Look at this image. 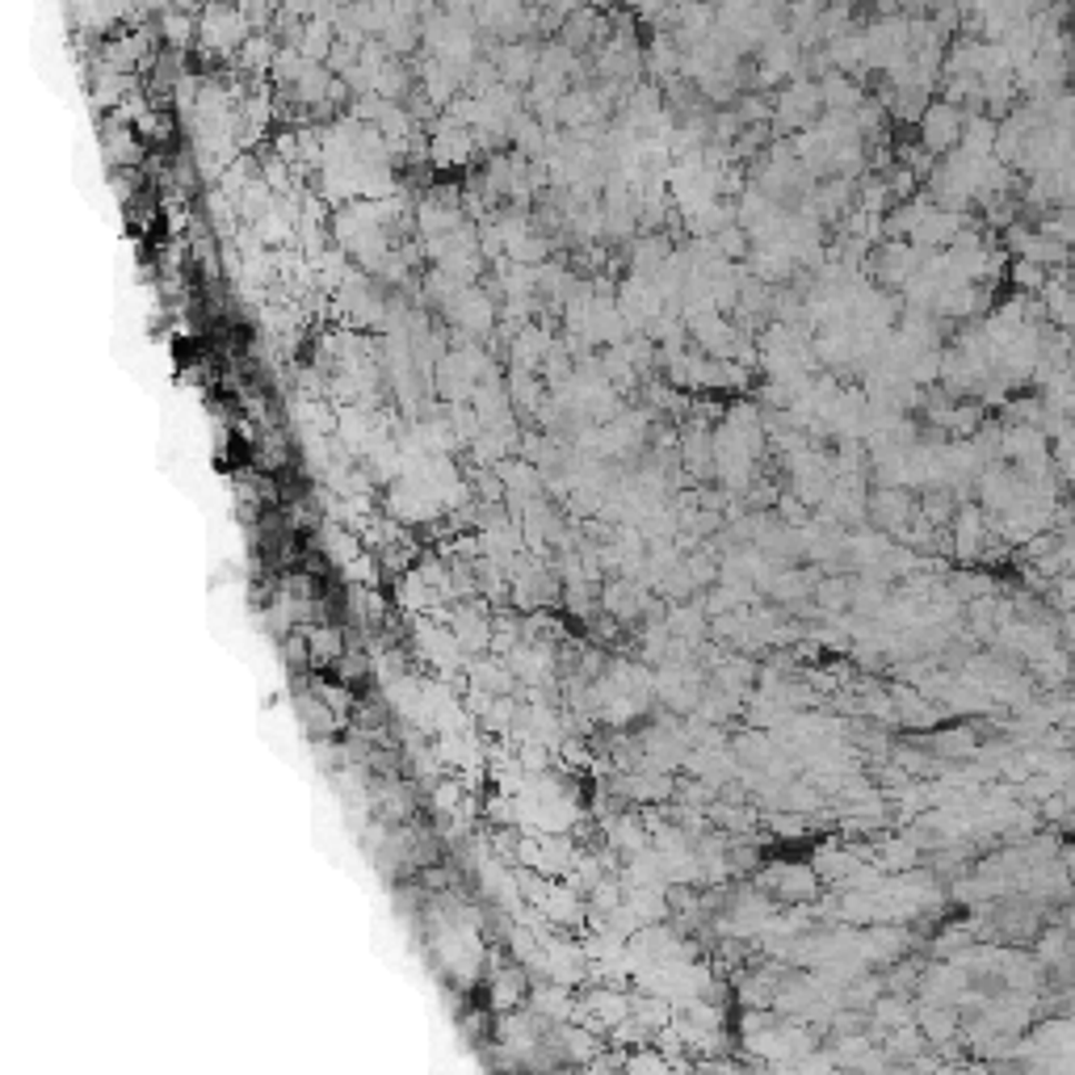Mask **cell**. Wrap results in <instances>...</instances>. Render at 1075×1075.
<instances>
[{"label": "cell", "mask_w": 1075, "mask_h": 1075, "mask_svg": "<svg viewBox=\"0 0 1075 1075\" xmlns=\"http://www.w3.org/2000/svg\"><path fill=\"white\" fill-rule=\"evenodd\" d=\"M963 131H966L963 113H958V106H954V101H942V106H928V110H925V148L928 151L954 148Z\"/></svg>", "instance_id": "6da1fadb"}]
</instances>
